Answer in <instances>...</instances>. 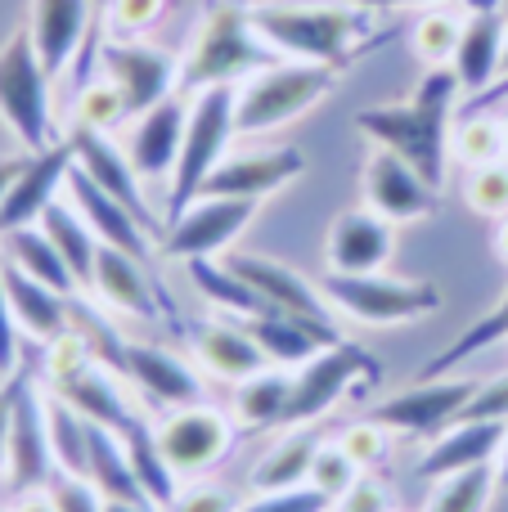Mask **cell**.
I'll use <instances>...</instances> for the list:
<instances>
[{"mask_svg":"<svg viewBox=\"0 0 508 512\" xmlns=\"http://www.w3.org/2000/svg\"><path fill=\"white\" fill-rule=\"evenodd\" d=\"M194 360L221 382H243L252 373L270 369L261 346L243 333V324H203L194 328Z\"/></svg>","mask_w":508,"mask_h":512,"instance_id":"f1b7e54d","label":"cell"},{"mask_svg":"<svg viewBox=\"0 0 508 512\" xmlns=\"http://www.w3.org/2000/svg\"><path fill=\"white\" fill-rule=\"evenodd\" d=\"M302 176H306V153L293 149V144H288V149H252V153H230V158L207 176L203 194L261 203V198L279 194L284 185H293V180H302Z\"/></svg>","mask_w":508,"mask_h":512,"instance_id":"e0dca14e","label":"cell"},{"mask_svg":"<svg viewBox=\"0 0 508 512\" xmlns=\"http://www.w3.org/2000/svg\"><path fill=\"white\" fill-rule=\"evenodd\" d=\"M5 288H9V306H14V319H18V333H27V337L50 346L54 337H63L72 328L68 297H59L54 288L27 279V274L14 270V265H5Z\"/></svg>","mask_w":508,"mask_h":512,"instance_id":"f546056e","label":"cell"},{"mask_svg":"<svg viewBox=\"0 0 508 512\" xmlns=\"http://www.w3.org/2000/svg\"><path fill=\"white\" fill-rule=\"evenodd\" d=\"M122 445H126V459H131L144 495H149V504L167 508L180 490V477L171 472V463L162 459V450H158V427H149L144 418H135V423L122 432Z\"/></svg>","mask_w":508,"mask_h":512,"instance_id":"8d00e7d4","label":"cell"},{"mask_svg":"<svg viewBox=\"0 0 508 512\" xmlns=\"http://www.w3.org/2000/svg\"><path fill=\"white\" fill-rule=\"evenodd\" d=\"M45 418H50V445H54L59 472L90 477V423L54 391H45Z\"/></svg>","mask_w":508,"mask_h":512,"instance_id":"f35d334b","label":"cell"},{"mask_svg":"<svg viewBox=\"0 0 508 512\" xmlns=\"http://www.w3.org/2000/svg\"><path fill=\"white\" fill-rule=\"evenodd\" d=\"M360 477H365V472L351 463V454L342 450L338 441H324L320 445V454H315V463H311V486L320 490L324 499H333V504H338V499L347 495Z\"/></svg>","mask_w":508,"mask_h":512,"instance_id":"bcb514c9","label":"cell"},{"mask_svg":"<svg viewBox=\"0 0 508 512\" xmlns=\"http://www.w3.org/2000/svg\"><path fill=\"white\" fill-rule=\"evenodd\" d=\"M450 158H459L468 171H473V167H491V162L508 158L500 117H486V113L464 117V122L450 131Z\"/></svg>","mask_w":508,"mask_h":512,"instance_id":"b9f144b4","label":"cell"},{"mask_svg":"<svg viewBox=\"0 0 508 512\" xmlns=\"http://www.w3.org/2000/svg\"><path fill=\"white\" fill-rule=\"evenodd\" d=\"M99 68L122 90L131 117L149 113L153 104L171 99L180 90V59L162 45H149L144 36H113L99 45Z\"/></svg>","mask_w":508,"mask_h":512,"instance_id":"9c48e42d","label":"cell"},{"mask_svg":"<svg viewBox=\"0 0 508 512\" xmlns=\"http://www.w3.org/2000/svg\"><path fill=\"white\" fill-rule=\"evenodd\" d=\"M63 194H68V203L81 212V221L95 230L99 243H108V248L135 256V261H149L153 230L126 203H117L108 189H99L95 180H90L86 171L77 167V162H72V171H68V185H63Z\"/></svg>","mask_w":508,"mask_h":512,"instance_id":"ac0fdd59","label":"cell"},{"mask_svg":"<svg viewBox=\"0 0 508 512\" xmlns=\"http://www.w3.org/2000/svg\"><path fill=\"white\" fill-rule=\"evenodd\" d=\"M351 5H365V9H401V5H441V0H351Z\"/></svg>","mask_w":508,"mask_h":512,"instance_id":"680465c9","label":"cell"},{"mask_svg":"<svg viewBox=\"0 0 508 512\" xmlns=\"http://www.w3.org/2000/svg\"><path fill=\"white\" fill-rule=\"evenodd\" d=\"M41 230H45V239L59 248L63 261H68V270H72V279H77V288L90 292V274H95L99 239H95V230L81 221V212H77L72 203H54L50 212L41 216Z\"/></svg>","mask_w":508,"mask_h":512,"instance_id":"836d02e7","label":"cell"},{"mask_svg":"<svg viewBox=\"0 0 508 512\" xmlns=\"http://www.w3.org/2000/svg\"><path fill=\"white\" fill-rule=\"evenodd\" d=\"M234 274L257 292L261 301L270 306V315H311V319H329V297L315 292L293 265L275 261V256H261V252H234L225 256Z\"/></svg>","mask_w":508,"mask_h":512,"instance_id":"ffe728a7","label":"cell"},{"mask_svg":"<svg viewBox=\"0 0 508 512\" xmlns=\"http://www.w3.org/2000/svg\"><path fill=\"white\" fill-rule=\"evenodd\" d=\"M504 41L508 27L500 18V9H482V14H468L464 36H459V50L450 59V72L459 77V90L477 95L486 90L495 77L504 72Z\"/></svg>","mask_w":508,"mask_h":512,"instance_id":"484cf974","label":"cell"},{"mask_svg":"<svg viewBox=\"0 0 508 512\" xmlns=\"http://www.w3.org/2000/svg\"><path fill=\"white\" fill-rule=\"evenodd\" d=\"M464 203L473 207L477 216H491V221L508 216V158L491 162V167L468 171L464 176Z\"/></svg>","mask_w":508,"mask_h":512,"instance_id":"ee69618b","label":"cell"},{"mask_svg":"<svg viewBox=\"0 0 508 512\" xmlns=\"http://www.w3.org/2000/svg\"><path fill=\"white\" fill-rule=\"evenodd\" d=\"M508 423H455L441 436L428 441V454L419 459V477H455L464 468H482V463H495L504 450Z\"/></svg>","mask_w":508,"mask_h":512,"instance_id":"d4e9b609","label":"cell"},{"mask_svg":"<svg viewBox=\"0 0 508 512\" xmlns=\"http://www.w3.org/2000/svg\"><path fill=\"white\" fill-rule=\"evenodd\" d=\"M360 189H365V207L378 212L392 225H410V221H428L441 212V189L428 185L419 171L405 158L387 149H374L360 171Z\"/></svg>","mask_w":508,"mask_h":512,"instance_id":"5bb4252c","label":"cell"},{"mask_svg":"<svg viewBox=\"0 0 508 512\" xmlns=\"http://www.w3.org/2000/svg\"><path fill=\"white\" fill-rule=\"evenodd\" d=\"M333 86H338V68L279 59L270 68L252 72L248 81H239L234 126H239V135H270L279 126L297 122L302 113H311Z\"/></svg>","mask_w":508,"mask_h":512,"instance_id":"5b68a950","label":"cell"},{"mask_svg":"<svg viewBox=\"0 0 508 512\" xmlns=\"http://www.w3.org/2000/svg\"><path fill=\"white\" fill-rule=\"evenodd\" d=\"M288 387H293V373L288 369H261L252 378L234 382V400L230 414L243 432H270V427H284V405H288Z\"/></svg>","mask_w":508,"mask_h":512,"instance_id":"d6a6232c","label":"cell"},{"mask_svg":"<svg viewBox=\"0 0 508 512\" xmlns=\"http://www.w3.org/2000/svg\"><path fill=\"white\" fill-rule=\"evenodd\" d=\"M50 391H54L59 400H68V405L77 409V414L86 418V423L108 427V432H117V436H122L126 427L135 423V409L126 405L122 387H117V382L108 378V369H104L99 360H90L86 369L68 373V378L50 382Z\"/></svg>","mask_w":508,"mask_h":512,"instance_id":"4316f807","label":"cell"},{"mask_svg":"<svg viewBox=\"0 0 508 512\" xmlns=\"http://www.w3.org/2000/svg\"><path fill=\"white\" fill-rule=\"evenodd\" d=\"M158 450L176 477H198V472H212L221 459H230L234 423L207 405L171 409L158 423Z\"/></svg>","mask_w":508,"mask_h":512,"instance_id":"8fae6325","label":"cell"},{"mask_svg":"<svg viewBox=\"0 0 508 512\" xmlns=\"http://www.w3.org/2000/svg\"><path fill=\"white\" fill-rule=\"evenodd\" d=\"M77 162L72 153V140L50 144L45 153H27L23 171L14 176V185L0 198V234L27 230V225H41V216L59 203L63 185H68V171Z\"/></svg>","mask_w":508,"mask_h":512,"instance_id":"9a60e30c","label":"cell"},{"mask_svg":"<svg viewBox=\"0 0 508 512\" xmlns=\"http://www.w3.org/2000/svg\"><path fill=\"white\" fill-rule=\"evenodd\" d=\"M9 512H54V499H50V490H27V495H18L9 504Z\"/></svg>","mask_w":508,"mask_h":512,"instance_id":"9f6ffc18","label":"cell"},{"mask_svg":"<svg viewBox=\"0 0 508 512\" xmlns=\"http://www.w3.org/2000/svg\"><path fill=\"white\" fill-rule=\"evenodd\" d=\"M72 153H77V167L86 171L90 180H95L99 189H108V194L117 198V203H126L135 216H140L149 230H162V221L153 216L149 198H144V180L135 176L131 158H126L122 149L113 144V135L104 131H86V126H72Z\"/></svg>","mask_w":508,"mask_h":512,"instance_id":"44dd1931","label":"cell"},{"mask_svg":"<svg viewBox=\"0 0 508 512\" xmlns=\"http://www.w3.org/2000/svg\"><path fill=\"white\" fill-rule=\"evenodd\" d=\"M324 297L338 306L342 315L360 319L374 328L396 324H419V319L441 310V288L423 279H392V274H329L324 279Z\"/></svg>","mask_w":508,"mask_h":512,"instance_id":"ba28073f","label":"cell"},{"mask_svg":"<svg viewBox=\"0 0 508 512\" xmlns=\"http://www.w3.org/2000/svg\"><path fill=\"white\" fill-rule=\"evenodd\" d=\"M500 490V472L495 463H482V468H464L455 477H441L437 490H432L428 508L423 512H486Z\"/></svg>","mask_w":508,"mask_h":512,"instance_id":"ab89813d","label":"cell"},{"mask_svg":"<svg viewBox=\"0 0 508 512\" xmlns=\"http://www.w3.org/2000/svg\"><path fill=\"white\" fill-rule=\"evenodd\" d=\"M113 364L153 400L167 409H189L203 405V378L198 369H189L176 351L153 342H117L113 346Z\"/></svg>","mask_w":508,"mask_h":512,"instance_id":"2e32d148","label":"cell"},{"mask_svg":"<svg viewBox=\"0 0 508 512\" xmlns=\"http://www.w3.org/2000/svg\"><path fill=\"white\" fill-rule=\"evenodd\" d=\"M59 472L54 463V445H50V418H45V391H36L32 373L23 378L14 400V414H9V468L5 481L27 495V490H45Z\"/></svg>","mask_w":508,"mask_h":512,"instance_id":"4fadbf2b","label":"cell"},{"mask_svg":"<svg viewBox=\"0 0 508 512\" xmlns=\"http://www.w3.org/2000/svg\"><path fill=\"white\" fill-rule=\"evenodd\" d=\"M0 512H9V508H0Z\"/></svg>","mask_w":508,"mask_h":512,"instance_id":"03108f58","label":"cell"},{"mask_svg":"<svg viewBox=\"0 0 508 512\" xmlns=\"http://www.w3.org/2000/svg\"><path fill=\"white\" fill-rule=\"evenodd\" d=\"M50 72H45L41 54H36L32 32L14 27L0 45V122L5 131L23 144L27 153H45L59 144L54 131V108H50Z\"/></svg>","mask_w":508,"mask_h":512,"instance_id":"8992f818","label":"cell"},{"mask_svg":"<svg viewBox=\"0 0 508 512\" xmlns=\"http://www.w3.org/2000/svg\"><path fill=\"white\" fill-rule=\"evenodd\" d=\"M104 512H162L153 504H131V499H104Z\"/></svg>","mask_w":508,"mask_h":512,"instance_id":"91938a15","label":"cell"},{"mask_svg":"<svg viewBox=\"0 0 508 512\" xmlns=\"http://www.w3.org/2000/svg\"><path fill=\"white\" fill-rule=\"evenodd\" d=\"M333 512H396V508H392V495H387L383 481L365 472V477H360L356 486L338 499V504H333Z\"/></svg>","mask_w":508,"mask_h":512,"instance_id":"f5cc1de1","label":"cell"},{"mask_svg":"<svg viewBox=\"0 0 508 512\" xmlns=\"http://www.w3.org/2000/svg\"><path fill=\"white\" fill-rule=\"evenodd\" d=\"M392 248H396L392 221H383L369 207H347V212L333 216L324 256H329V274H378L392 261Z\"/></svg>","mask_w":508,"mask_h":512,"instance_id":"d6986e66","label":"cell"},{"mask_svg":"<svg viewBox=\"0 0 508 512\" xmlns=\"http://www.w3.org/2000/svg\"><path fill=\"white\" fill-rule=\"evenodd\" d=\"M464 23H468V14H455V9H446V5L423 9L410 27L414 54H419L428 68H450V59H455V50H459V36H464Z\"/></svg>","mask_w":508,"mask_h":512,"instance_id":"60d3db41","label":"cell"},{"mask_svg":"<svg viewBox=\"0 0 508 512\" xmlns=\"http://www.w3.org/2000/svg\"><path fill=\"white\" fill-rule=\"evenodd\" d=\"M185 126H189V104L180 95L162 99L153 104L149 113L135 117V131H131V158L135 176L140 180H171L180 162V144H185Z\"/></svg>","mask_w":508,"mask_h":512,"instance_id":"7402d4cb","label":"cell"},{"mask_svg":"<svg viewBox=\"0 0 508 512\" xmlns=\"http://www.w3.org/2000/svg\"><path fill=\"white\" fill-rule=\"evenodd\" d=\"M477 382L473 378H419L410 382L405 391H396V396H387L383 405L369 409V418L383 427H392L396 436H441L446 427H455L459 409L473 400Z\"/></svg>","mask_w":508,"mask_h":512,"instance_id":"30bf717a","label":"cell"},{"mask_svg":"<svg viewBox=\"0 0 508 512\" xmlns=\"http://www.w3.org/2000/svg\"><path fill=\"white\" fill-rule=\"evenodd\" d=\"M504 72H508V41H504Z\"/></svg>","mask_w":508,"mask_h":512,"instance_id":"e7e4bbea","label":"cell"},{"mask_svg":"<svg viewBox=\"0 0 508 512\" xmlns=\"http://www.w3.org/2000/svg\"><path fill=\"white\" fill-rule=\"evenodd\" d=\"M185 265H189V279H194V288L203 292L212 306L230 310V315H239V319L270 315L266 301H261L257 292H252L248 283H243L225 261H212V256H194V261H185Z\"/></svg>","mask_w":508,"mask_h":512,"instance_id":"74e56055","label":"cell"},{"mask_svg":"<svg viewBox=\"0 0 508 512\" xmlns=\"http://www.w3.org/2000/svg\"><path fill=\"white\" fill-rule=\"evenodd\" d=\"M162 14H167V0H113V32L144 36L149 27H158Z\"/></svg>","mask_w":508,"mask_h":512,"instance_id":"f907efd6","label":"cell"},{"mask_svg":"<svg viewBox=\"0 0 508 512\" xmlns=\"http://www.w3.org/2000/svg\"><path fill=\"white\" fill-rule=\"evenodd\" d=\"M239 512H333V499H324L315 486H293V490H257Z\"/></svg>","mask_w":508,"mask_h":512,"instance_id":"7dc6e473","label":"cell"},{"mask_svg":"<svg viewBox=\"0 0 508 512\" xmlns=\"http://www.w3.org/2000/svg\"><path fill=\"white\" fill-rule=\"evenodd\" d=\"M18 171H23V158H0V198H5V189L14 185Z\"/></svg>","mask_w":508,"mask_h":512,"instance_id":"6f0895ef","label":"cell"},{"mask_svg":"<svg viewBox=\"0 0 508 512\" xmlns=\"http://www.w3.org/2000/svg\"><path fill=\"white\" fill-rule=\"evenodd\" d=\"M455 99L459 77L450 68H428L419 77L410 99L401 104H374L356 113V131L374 140V149H387L405 158L428 185H446L450 167V131H455Z\"/></svg>","mask_w":508,"mask_h":512,"instance_id":"6da1fadb","label":"cell"},{"mask_svg":"<svg viewBox=\"0 0 508 512\" xmlns=\"http://www.w3.org/2000/svg\"><path fill=\"white\" fill-rule=\"evenodd\" d=\"M234 95H239V86H207L189 99V126H185V144H180V162L167 180L162 230L203 194L207 176L230 158V140L239 135V126H234Z\"/></svg>","mask_w":508,"mask_h":512,"instance_id":"277c9868","label":"cell"},{"mask_svg":"<svg viewBox=\"0 0 508 512\" xmlns=\"http://www.w3.org/2000/svg\"><path fill=\"white\" fill-rule=\"evenodd\" d=\"M378 373L383 369H378L374 355L342 337L338 346L320 351L315 360L297 364L293 387H288V405H284V427H279V432H288V427H315L320 418H329L351 391H360V378L378 382Z\"/></svg>","mask_w":508,"mask_h":512,"instance_id":"52a82bcc","label":"cell"},{"mask_svg":"<svg viewBox=\"0 0 508 512\" xmlns=\"http://www.w3.org/2000/svg\"><path fill=\"white\" fill-rule=\"evenodd\" d=\"M23 378H27V369H14L9 378H0V477H5V468H9V414H14Z\"/></svg>","mask_w":508,"mask_h":512,"instance_id":"11a10c76","label":"cell"},{"mask_svg":"<svg viewBox=\"0 0 508 512\" xmlns=\"http://www.w3.org/2000/svg\"><path fill=\"white\" fill-rule=\"evenodd\" d=\"M392 441H396V432L383 423H374V418H360V423H351L338 432V445L351 454V463H356L360 472L383 468L387 454H392Z\"/></svg>","mask_w":508,"mask_h":512,"instance_id":"f6af8a7d","label":"cell"},{"mask_svg":"<svg viewBox=\"0 0 508 512\" xmlns=\"http://www.w3.org/2000/svg\"><path fill=\"white\" fill-rule=\"evenodd\" d=\"M90 481L99 486L104 499H131V504H149L140 477H135L131 459H126V445L117 432L90 423ZM158 508V504H153Z\"/></svg>","mask_w":508,"mask_h":512,"instance_id":"e575fe53","label":"cell"},{"mask_svg":"<svg viewBox=\"0 0 508 512\" xmlns=\"http://www.w3.org/2000/svg\"><path fill=\"white\" fill-rule=\"evenodd\" d=\"M495 472H500V486L508 490V436H504V450H500V459H495Z\"/></svg>","mask_w":508,"mask_h":512,"instance_id":"6125c7cd","label":"cell"},{"mask_svg":"<svg viewBox=\"0 0 508 512\" xmlns=\"http://www.w3.org/2000/svg\"><path fill=\"white\" fill-rule=\"evenodd\" d=\"M162 512H239V499L221 486H180Z\"/></svg>","mask_w":508,"mask_h":512,"instance_id":"816d5d0a","label":"cell"},{"mask_svg":"<svg viewBox=\"0 0 508 512\" xmlns=\"http://www.w3.org/2000/svg\"><path fill=\"white\" fill-rule=\"evenodd\" d=\"M0 261L14 265V270H23L27 279L45 283V288H54L59 297H72L77 288V279H72L68 261L59 256L50 239H45L41 225H27V230H14V234H0Z\"/></svg>","mask_w":508,"mask_h":512,"instance_id":"4dcf8cb0","label":"cell"},{"mask_svg":"<svg viewBox=\"0 0 508 512\" xmlns=\"http://www.w3.org/2000/svg\"><path fill=\"white\" fill-rule=\"evenodd\" d=\"M248 18L279 59L324 63L338 72L374 41V9L351 0H257L248 5Z\"/></svg>","mask_w":508,"mask_h":512,"instance_id":"7a4b0ae2","label":"cell"},{"mask_svg":"<svg viewBox=\"0 0 508 512\" xmlns=\"http://www.w3.org/2000/svg\"><path fill=\"white\" fill-rule=\"evenodd\" d=\"M72 117H77L72 126H86V131H104V135H113L117 126H122L126 117H131V108H126L122 90H117L113 81L99 77V81H81L77 104H72Z\"/></svg>","mask_w":508,"mask_h":512,"instance_id":"7bdbcfd3","label":"cell"},{"mask_svg":"<svg viewBox=\"0 0 508 512\" xmlns=\"http://www.w3.org/2000/svg\"><path fill=\"white\" fill-rule=\"evenodd\" d=\"M243 333L261 346L275 369H297V364L315 360L320 351L342 342L333 319H311V315H257L243 319Z\"/></svg>","mask_w":508,"mask_h":512,"instance_id":"603a6c76","label":"cell"},{"mask_svg":"<svg viewBox=\"0 0 508 512\" xmlns=\"http://www.w3.org/2000/svg\"><path fill=\"white\" fill-rule=\"evenodd\" d=\"M455 423H508V373L477 382L473 400L459 409Z\"/></svg>","mask_w":508,"mask_h":512,"instance_id":"c3c4849f","label":"cell"},{"mask_svg":"<svg viewBox=\"0 0 508 512\" xmlns=\"http://www.w3.org/2000/svg\"><path fill=\"white\" fill-rule=\"evenodd\" d=\"M90 14H95V0H32L27 32H32L36 54H41L50 77H59L81 54L90 32Z\"/></svg>","mask_w":508,"mask_h":512,"instance_id":"cb8c5ba5","label":"cell"},{"mask_svg":"<svg viewBox=\"0 0 508 512\" xmlns=\"http://www.w3.org/2000/svg\"><path fill=\"white\" fill-rule=\"evenodd\" d=\"M508 337V292L500 301H495L491 310H486L482 319H477L473 328H464V333L455 337L450 346H441L437 355H428L423 360V369H419V378H450L455 369H464L473 355H482V351H491V346H500Z\"/></svg>","mask_w":508,"mask_h":512,"instance_id":"d590c367","label":"cell"},{"mask_svg":"<svg viewBox=\"0 0 508 512\" xmlns=\"http://www.w3.org/2000/svg\"><path fill=\"white\" fill-rule=\"evenodd\" d=\"M50 499H54V512H104V495L90 477H68V472H54L50 486Z\"/></svg>","mask_w":508,"mask_h":512,"instance_id":"681fc988","label":"cell"},{"mask_svg":"<svg viewBox=\"0 0 508 512\" xmlns=\"http://www.w3.org/2000/svg\"><path fill=\"white\" fill-rule=\"evenodd\" d=\"M252 216H257V203H248V198H207L203 194L162 230V252L180 256V261L221 256L252 225Z\"/></svg>","mask_w":508,"mask_h":512,"instance_id":"7c38bea8","label":"cell"},{"mask_svg":"<svg viewBox=\"0 0 508 512\" xmlns=\"http://www.w3.org/2000/svg\"><path fill=\"white\" fill-rule=\"evenodd\" d=\"M90 292H95L108 310H122V315H135V319L158 315V301H153V288H149V279H144V265L135 261V256L108 248V243H99Z\"/></svg>","mask_w":508,"mask_h":512,"instance_id":"83f0119b","label":"cell"},{"mask_svg":"<svg viewBox=\"0 0 508 512\" xmlns=\"http://www.w3.org/2000/svg\"><path fill=\"white\" fill-rule=\"evenodd\" d=\"M320 436L311 427H288L252 468V490H293V486H311V463L320 454Z\"/></svg>","mask_w":508,"mask_h":512,"instance_id":"1f68e13d","label":"cell"},{"mask_svg":"<svg viewBox=\"0 0 508 512\" xmlns=\"http://www.w3.org/2000/svg\"><path fill=\"white\" fill-rule=\"evenodd\" d=\"M18 369V319L9 306V288H5V261H0V378Z\"/></svg>","mask_w":508,"mask_h":512,"instance_id":"db71d44e","label":"cell"},{"mask_svg":"<svg viewBox=\"0 0 508 512\" xmlns=\"http://www.w3.org/2000/svg\"><path fill=\"white\" fill-rule=\"evenodd\" d=\"M500 126H504V149H508V113L500 117Z\"/></svg>","mask_w":508,"mask_h":512,"instance_id":"be15d7a7","label":"cell"},{"mask_svg":"<svg viewBox=\"0 0 508 512\" xmlns=\"http://www.w3.org/2000/svg\"><path fill=\"white\" fill-rule=\"evenodd\" d=\"M495 252H500V261H508V216H500V225H495Z\"/></svg>","mask_w":508,"mask_h":512,"instance_id":"94428289","label":"cell"},{"mask_svg":"<svg viewBox=\"0 0 508 512\" xmlns=\"http://www.w3.org/2000/svg\"><path fill=\"white\" fill-rule=\"evenodd\" d=\"M279 63V54L257 36L248 5L234 0H207L203 23L180 59V90L198 95L207 86H239L252 72Z\"/></svg>","mask_w":508,"mask_h":512,"instance_id":"3957f363","label":"cell"}]
</instances>
